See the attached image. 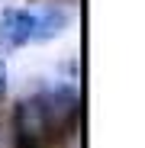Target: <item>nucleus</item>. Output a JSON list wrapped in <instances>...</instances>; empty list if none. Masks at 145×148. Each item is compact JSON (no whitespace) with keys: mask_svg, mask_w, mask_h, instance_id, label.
<instances>
[{"mask_svg":"<svg viewBox=\"0 0 145 148\" xmlns=\"http://www.w3.org/2000/svg\"><path fill=\"white\" fill-rule=\"evenodd\" d=\"M68 26V10L45 7V10H3L0 13V52L55 39Z\"/></svg>","mask_w":145,"mask_h":148,"instance_id":"obj_1","label":"nucleus"},{"mask_svg":"<svg viewBox=\"0 0 145 148\" xmlns=\"http://www.w3.org/2000/svg\"><path fill=\"white\" fill-rule=\"evenodd\" d=\"M3 90H7V68H3V61H0V97H3Z\"/></svg>","mask_w":145,"mask_h":148,"instance_id":"obj_2","label":"nucleus"}]
</instances>
